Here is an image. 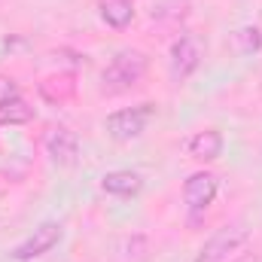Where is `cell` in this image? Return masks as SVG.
Listing matches in <instances>:
<instances>
[{"instance_id": "1", "label": "cell", "mask_w": 262, "mask_h": 262, "mask_svg": "<svg viewBox=\"0 0 262 262\" xmlns=\"http://www.w3.org/2000/svg\"><path fill=\"white\" fill-rule=\"evenodd\" d=\"M146 67H149V58L140 49H122V52H116L113 61L104 67V73H101V92H107V95L128 92V89H134L146 76Z\"/></svg>"}, {"instance_id": "2", "label": "cell", "mask_w": 262, "mask_h": 262, "mask_svg": "<svg viewBox=\"0 0 262 262\" xmlns=\"http://www.w3.org/2000/svg\"><path fill=\"white\" fill-rule=\"evenodd\" d=\"M61 238H64V226H61L58 220H46V223H40L21 244H15V247L9 250V256L15 262L40 259V256H46L52 247H58Z\"/></svg>"}, {"instance_id": "3", "label": "cell", "mask_w": 262, "mask_h": 262, "mask_svg": "<svg viewBox=\"0 0 262 262\" xmlns=\"http://www.w3.org/2000/svg\"><path fill=\"white\" fill-rule=\"evenodd\" d=\"M152 113H156L152 104H140V107L116 110V113H110V116L104 119V131H107L113 140H119V143L134 140V137H140V134L146 131L149 119H152Z\"/></svg>"}, {"instance_id": "4", "label": "cell", "mask_w": 262, "mask_h": 262, "mask_svg": "<svg viewBox=\"0 0 262 262\" xmlns=\"http://www.w3.org/2000/svg\"><path fill=\"white\" fill-rule=\"evenodd\" d=\"M247 229L244 226H226V229H220V232H213L207 241H204V247L198 250L195 262H226L232 253H238L244 244H247Z\"/></svg>"}, {"instance_id": "5", "label": "cell", "mask_w": 262, "mask_h": 262, "mask_svg": "<svg viewBox=\"0 0 262 262\" xmlns=\"http://www.w3.org/2000/svg\"><path fill=\"white\" fill-rule=\"evenodd\" d=\"M43 146H46V156L58 168H70L79 159V137L67 125H49V131L43 134Z\"/></svg>"}, {"instance_id": "6", "label": "cell", "mask_w": 262, "mask_h": 262, "mask_svg": "<svg viewBox=\"0 0 262 262\" xmlns=\"http://www.w3.org/2000/svg\"><path fill=\"white\" fill-rule=\"evenodd\" d=\"M201 64V43H198L192 34H183L180 40H174L171 46V76L174 82H183L189 79Z\"/></svg>"}, {"instance_id": "7", "label": "cell", "mask_w": 262, "mask_h": 262, "mask_svg": "<svg viewBox=\"0 0 262 262\" xmlns=\"http://www.w3.org/2000/svg\"><path fill=\"white\" fill-rule=\"evenodd\" d=\"M216 192H220V180L210 171H195L183 183V201L189 204V210H207L213 204Z\"/></svg>"}, {"instance_id": "8", "label": "cell", "mask_w": 262, "mask_h": 262, "mask_svg": "<svg viewBox=\"0 0 262 262\" xmlns=\"http://www.w3.org/2000/svg\"><path fill=\"white\" fill-rule=\"evenodd\" d=\"M223 146H226V140H223V134L216 128L198 131V134L189 137V143H186L189 156L198 159V162H213V159H220V156H223Z\"/></svg>"}, {"instance_id": "9", "label": "cell", "mask_w": 262, "mask_h": 262, "mask_svg": "<svg viewBox=\"0 0 262 262\" xmlns=\"http://www.w3.org/2000/svg\"><path fill=\"white\" fill-rule=\"evenodd\" d=\"M101 189H104L107 195L131 198L143 189V177H140L137 171H125V168H122V171H110V174L101 177Z\"/></svg>"}, {"instance_id": "10", "label": "cell", "mask_w": 262, "mask_h": 262, "mask_svg": "<svg viewBox=\"0 0 262 262\" xmlns=\"http://www.w3.org/2000/svg\"><path fill=\"white\" fill-rule=\"evenodd\" d=\"M34 119V107L21 95H6L0 98V125H25Z\"/></svg>"}, {"instance_id": "11", "label": "cell", "mask_w": 262, "mask_h": 262, "mask_svg": "<svg viewBox=\"0 0 262 262\" xmlns=\"http://www.w3.org/2000/svg\"><path fill=\"white\" fill-rule=\"evenodd\" d=\"M101 18L116 31L128 28L134 18V0H101Z\"/></svg>"}, {"instance_id": "12", "label": "cell", "mask_w": 262, "mask_h": 262, "mask_svg": "<svg viewBox=\"0 0 262 262\" xmlns=\"http://www.w3.org/2000/svg\"><path fill=\"white\" fill-rule=\"evenodd\" d=\"M232 43H235V49H238L241 55H253V52L262 49V31L259 28H241V31L232 37Z\"/></svg>"}]
</instances>
